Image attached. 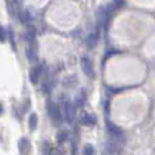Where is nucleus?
<instances>
[{
	"instance_id": "4468645a",
	"label": "nucleus",
	"mask_w": 155,
	"mask_h": 155,
	"mask_svg": "<svg viewBox=\"0 0 155 155\" xmlns=\"http://www.w3.org/2000/svg\"><path fill=\"white\" fill-rule=\"evenodd\" d=\"M65 139H67V132H65V131L58 132V134H57V141L61 143L63 141H65Z\"/></svg>"
},
{
	"instance_id": "2eb2a0df",
	"label": "nucleus",
	"mask_w": 155,
	"mask_h": 155,
	"mask_svg": "<svg viewBox=\"0 0 155 155\" xmlns=\"http://www.w3.org/2000/svg\"><path fill=\"white\" fill-rule=\"evenodd\" d=\"M5 40H6V31L2 27H0V41L4 42Z\"/></svg>"
},
{
	"instance_id": "6e6552de",
	"label": "nucleus",
	"mask_w": 155,
	"mask_h": 155,
	"mask_svg": "<svg viewBox=\"0 0 155 155\" xmlns=\"http://www.w3.org/2000/svg\"><path fill=\"white\" fill-rule=\"evenodd\" d=\"M85 103H86V92L84 90H82V91L78 92V94L76 96L75 105H76L77 107H82V106H84Z\"/></svg>"
},
{
	"instance_id": "1a4fd4ad",
	"label": "nucleus",
	"mask_w": 155,
	"mask_h": 155,
	"mask_svg": "<svg viewBox=\"0 0 155 155\" xmlns=\"http://www.w3.org/2000/svg\"><path fill=\"white\" fill-rule=\"evenodd\" d=\"M85 43H86V47L89 49H93L94 47L97 46V43H98V35L97 34H90L86 38Z\"/></svg>"
},
{
	"instance_id": "f8f14e48",
	"label": "nucleus",
	"mask_w": 155,
	"mask_h": 155,
	"mask_svg": "<svg viewBox=\"0 0 155 155\" xmlns=\"http://www.w3.org/2000/svg\"><path fill=\"white\" fill-rule=\"evenodd\" d=\"M21 19H22V22H29L31 20V16L29 14V12L28 11H25L21 13Z\"/></svg>"
},
{
	"instance_id": "20e7f679",
	"label": "nucleus",
	"mask_w": 155,
	"mask_h": 155,
	"mask_svg": "<svg viewBox=\"0 0 155 155\" xmlns=\"http://www.w3.org/2000/svg\"><path fill=\"white\" fill-rule=\"evenodd\" d=\"M107 132L110 133V135H111L112 138H114L116 140L123 139V137H124L123 130H121L119 126H117L116 124L110 123V121L107 123Z\"/></svg>"
},
{
	"instance_id": "9d476101",
	"label": "nucleus",
	"mask_w": 155,
	"mask_h": 155,
	"mask_svg": "<svg viewBox=\"0 0 155 155\" xmlns=\"http://www.w3.org/2000/svg\"><path fill=\"white\" fill-rule=\"evenodd\" d=\"M40 76H41V69H40V67H35V68H33L31 70V72H29V78H31V83H38V81H39Z\"/></svg>"
},
{
	"instance_id": "f257e3e1",
	"label": "nucleus",
	"mask_w": 155,
	"mask_h": 155,
	"mask_svg": "<svg viewBox=\"0 0 155 155\" xmlns=\"http://www.w3.org/2000/svg\"><path fill=\"white\" fill-rule=\"evenodd\" d=\"M47 110H48L49 117L51 118L53 123L56 125L61 124V121H62V114H61L60 107L55 104L54 101H48V104H47Z\"/></svg>"
},
{
	"instance_id": "f03ea898",
	"label": "nucleus",
	"mask_w": 155,
	"mask_h": 155,
	"mask_svg": "<svg viewBox=\"0 0 155 155\" xmlns=\"http://www.w3.org/2000/svg\"><path fill=\"white\" fill-rule=\"evenodd\" d=\"M63 110H64V118L68 124L74 123L76 119V106L70 101H65L63 103Z\"/></svg>"
},
{
	"instance_id": "39448f33",
	"label": "nucleus",
	"mask_w": 155,
	"mask_h": 155,
	"mask_svg": "<svg viewBox=\"0 0 155 155\" xmlns=\"http://www.w3.org/2000/svg\"><path fill=\"white\" fill-rule=\"evenodd\" d=\"M19 150L22 155H29L31 150V146L29 140L26 139V138H22V139L19 141Z\"/></svg>"
},
{
	"instance_id": "ddd939ff",
	"label": "nucleus",
	"mask_w": 155,
	"mask_h": 155,
	"mask_svg": "<svg viewBox=\"0 0 155 155\" xmlns=\"http://www.w3.org/2000/svg\"><path fill=\"white\" fill-rule=\"evenodd\" d=\"M94 154V149L91 145H87L84 147V150H83V155H93Z\"/></svg>"
},
{
	"instance_id": "423d86ee",
	"label": "nucleus",
	"mask_w": 155,
	"mask_h": 155,
	"mask_svg": "<svg viewBox=\"0 0 155 155\" xmlns=\"http://www.w3.org/2000/svg\"><path fill=\"white\" fill-rule=\"evenodd\" d=\"M35 36H36L35 27H34V26H28V27H27V31L25 33V40H26V42H27L29 46L34 43Z\"/></svg>"
},
{
	"instance_id": "dca6fc26",
	"label": "nucleus",
	"mask_w": 155,
	"mask_h": 155,
	"mask_svg": "<svg viewBox=\"0 0 155 155\" xmlns=\"http://www.w3.org/2000/svg\"><path fill=\"white\" fill-rule=\"evenodd\" d=\"M2 113V106H1V104H0V114Z\"/></svg>"
},
{
	"instance_id": "7ed1b4c3",
	"label": "nucleus",
	"mask_w": 155,
	"mask_h": 155,
	"mask_svg": "<svg viewBox=\"0 0 155 155\" xmlns=\"http://www.w3.org/2000/svg\"><path fill=\"white\" fill-rule=\"evenodd\" d=\"M81 67L83 72L85 74L87 77L93 78L94 77V70H93V64L91 62V60L87 56H83L81 58Z\"/></svg>"
},
{
	"instance_id": "0eeeda50",
	"label": "nucleus",
	"mask_w": 155,
	"mask_h": 155,
	"mask_svg": "<svg viewBox=\"0 0 155 155\" xmlns=\"http://www.w3.org/2000/svg\"><path fill=\"white\" fill-rule=\"evenodd\" d=\"M81 124L85 125V126H92V125L96 124V117L93 114L84 113L81 118Z\"/></svg>"
},
{
	"instance_id": "9b49d317",
	"label": "nucleus",
	"mask_w": 155,
	"mask_h": 155,
	"mask_svg": "<svg viewBox=\"0 0 155 155\" xmlns=\"http://www.w3.org/2000/svg\"><path fill=\"white\" fill-rule=\"evenodd\" d=\"M28 124H29V128H31V131H34V130L36 128V126H38V116H36L35 113L31 114Z\"/></svg>"
}]
</instances>
